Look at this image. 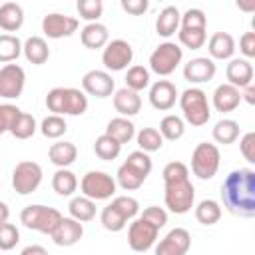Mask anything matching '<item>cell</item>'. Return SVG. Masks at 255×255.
<instances>
[{"instance_id":"6da1fadb","label":"cell","mask_w":255,"mask_h":255,"mask_svg":"<svg viewBox=\"0 0 255 255\" xmlns=\"http://www.w3.org/2000/svg\"><path fill=\"white\" fill-rule=\"evenodd\" d=\"M223 207L237 217L255 215V171L251 167L233 169L221 183Z\"/></svg>"},{"instance_id":"7a4b0ae2","label":"cell","mask_w":255,"mask_h":255,"mask_svg":"<svg viewBox=\"0 0 255 255\" xmlns=\"http://www.w3.org/2000/svg\"><path fill=\"white\" fill-rule=\"evenodd\" d=\"M46 108L54 116H82L88 110V98L78 88H52L46 96Z\"/></svg>"},{"instance_id":"3957f363","label":"cell","mask_w":255,"mask_h":255,"mask_svg":"<svg viewBox=\"0 0 255 255\" xmlns=\"http://www.w3.org/2000/svg\"><path fill=\"white\" fill-rule=\"evenodd\" d=\"M179 106L183 112V118L187 124H191L193 128H201L209 122L211 118V110H209V102L203 90L199 88H187L181 96H179Z\"/></svg>"},{"instance_id":"277c9868","label":"cell","mask_w":255,"mask_h":255,"mask_svg":"<svg viewBox=\"0 0 255 255\" xmlns=\"http://www.w3.org/2000/svg\"><path fill=\"white\" fill-rule=\"evenodd\" d=\"M62 217L64 215L58 209L48 207V205H40V203L26 205L22 209V213H20V221H22L24 227L40 231V233H46V235H50L56 229V225L60 223Z\"/></svg>"},{"instance_id":"5b68a950","label":"cell","mask_w":255,"mask_h":255,"mask_svg":"<svg viewBox=\"0 0 255 255\" xmlns=\"http://www.w3.org/2000/svg\"><path fill=\"white\" fill-rule=\"evenodd\" d=\"M163 201H165V207L171 213H177V215L187 213L193 207V201H195V187L189 181V177L165 183Z\"/></svg>"},{"instance_id":"8992f818","label":"cell","mask_w":255,"mask_h":255,"mask_svg":"<svg viewBox=\"0 0 255 255\" xmlns=\"http://www.w3.org/2000/svg\"><path fill=\"white\" fill-rule=\"evenodd\" d=\"M219 159H221V155H219V149L215 143H207V141L197 143L191 153L193 175H197L199 179H211L219 169Z\"/></svg>"},{"instance_id":"52a82bcc","label":"cell","mask_w":255,"mask_h":255,"mask_svg":"<svg viewBox=\"0 0 255 255\" xmlns=\"http://www.w3.org/2000/svg\"><path fill=\"white\" fill-rule=\"evenodd\" d=\"M116 187H118L116 179L106 171H88L80 181V189L84 197L92 201L110 199L116 193Z\"/></svg>"},{"instance_id":"ba28073f","label":"cell","mask_w":255,"mask_h":255,"mask_svg":"<svg viewBox=\"0 0 255 255\" xmlns=\"http://www.w3.org/2000/svg\"><path fill=\"white\" fill-rule=\"evenodd\" d=\"M181 58H183V50L175 42H163V44H159L151 52V56H149V68L157 76H169L179 66Z\"/></svg>"},{"instance_id":"9c48e42d","label":"cell","mask_w":255,"mask_h":255,"mask_svg":"<svg viewBox=\"0 0 255 255\" xmlns=\"http://www.w3.org/2000/svg\"><path fill=\"white\" fill-rule=\"evenodd\" d=\"M42 167L36 161H20L12 171V187L20 195L34 193L42 183Z\"/></svg>"},{"instance_id":"30bf717a","label":"cell","mask_w":255,"mask_h":255,"mask_svg":"<svg viewBox=\"0 0 255 255\" xmlns=\"http://www.w3.org/2000/svg\"><path fill=\"white\" fill-rule=\"evenodd\" d=\"M131 60H133V50H131L129 42H126L122 38H116V40L108 42L104 52H102V64L110 72L126 70L128 64H131Z\"/></svg>"},{"instance_id":"8fae6325","label":"cell","mask_w":255,"mask_h":255,"mask_svg":"<svg viewBox=\"0 0 255 255\" xmlns=\"http://www.w3.org/2000/svg\"><path fill=\"white\" fill-rule=\"evenodd\" d=\"M26 84V72L18 64H6L0 68V98L16 100L22 96Z\"/></svg>"},{"instance_id":"7c38bea8","label":"cell","mask_w":255,"mask_h":255,"mask_svg":"<svg viewBox=\"0 0 255 255\" xmlns=\"http://www.w3.org/2000/svg\"><path fill=\"white\" fill-rule=\"evenodd\" d=\"M157 239V229L153 225H149L147 221H143L141 217H137L135 221L129 223L128 229V245L131 247V251L135 253H145Z\"/></svg>"},{"instance_id":"4fadbf2b","label":"cell","mask_w":255,"mask_h":255,"mask_svg":"<svg viewBox=\"0 0 255 255\" xmlns=\"http://www.w3.org/2000/svg\"><path fill=\"white\" fill-rule=\"evenodd\" d=\"M76 30H78V18H74V16H66V14H60V12H50L42 18V32L52 40L68 38Z\"/></svg>"},{"instance_id":"5bb4252c","label":"cell","mask_w":255,"mask_h":255,"mask_svg":"<svg viewBox=\"0 0 255 255\" xmlns=\"http://www.w3.org/2000/svg\"><path fill=\"white\" fill-rule=\"evenodd\" d=\"M191 247V235L183 227L171 229L155 247V255H185Z\"/></svg>"},{"instance_id":"9a60e30c","label":"cell","mask_w":255,"mask_h":255,"mask_svg":"<svg viewBox=\"0 0 255 255\" xmlns=\"http://www.w3.org/2000/svg\"><path fill=\"white\" fill-rule=\"evenodd\" d=\"M82 88L86 94L96 96V98H108L112 96L116 84L112 80V76L106 70H90L84 74L82 78Z\"/></svg>"},{"instance_id":"2e32d148","label":"cell","mask_w":255,"mask_h":255,"mask_svg":"<svg viewBox=\"0 0 255 255\" xmlns=\"http://www.w3.org/2000/svg\"><path fill=\"white\" fill-rule=\"evenodd\" d=\"M84 235V225L72 217H62L60 223L56 225V229L50 233L52 241L60 247H72L76 245Z\"/></svg>"},{"instance_id":"e0dca14e","label":"cell","mask_w":255,"mask_h":255,"mask_svg":"<svg viewBox=\"0 0 255 255\" xmlns=\"http://www.w3.org/2000/svg\"><path fill=\"white\" fill-rule=\"evenodd\" d=\"M217 68L215 62L207 56H199V58H191L185 66H183V78L191 84H203L213 80Z\"/></svg>"},{"instance_id":"ac0fdd59","label":"cell","mask_w":255,"mask_h":255,"mask_svg":"<svg viewBox=\"0 0 255 255\" xmlns=\"http://www.w3.org/2000/svg\"><path fill=\"white\" fill-rule=\"evenodd\" d=\"M175 100H177V88L169 80H157L149 88V104L159 112L171 110L175 106Z\"/></svg>"},{"instance_id":"d6986e66","label":"cell","mask_w":255,"mask_h":255,"mask_svg":"<svg viewBox=\"0 0 255 255\" xmlns=\"http://www.w3.org/2000/svg\"><path fill=\"white\" fill-rule=\"evenodd\" d=\"M225 76H227V84H231L237 90H243L249 84H253V66L245 58H235L227 64Z\"/></svg>"},{"instance_id":"ffe728a7","label":"cell","mask_w":255,"mask_h":255,"mask_svg":"<svg viewBox=\"0 0 255 255\" xmlns=\"http://www.w3.org/2000/svg\"><path fill=\"white\" fill-rule=\"evenodd\" d=\"M211 60H229L235 54V40L229 32H215L207 42Z\"/></svg>"},{"instance_id":"44dd1931","label":"cell","mask_w":255,"mask_h":255,"mask_svg":"<svg viewBox=\"0 0 255 255\" xmlns=\"http://www.w3.org/2000/svg\"><path fill=\"white\" fill-rule=\"evenodd\" d=\"M241 104V90L233 88L231 84H221L213 92V108L217 112H233Z\"/></svg>"},{"instance_id":"7402d4cb","label":"cell","mask_w":255,"mask_h":255,"mask_svg":"<svg viewBox=\"0 0 255 255\" xmlns=\"http://www.w3.org/2000/svg\"><path fill=\"white\" fill-rule=\"evenodd\" d=\"M114 108H116V112L122 114V118L135 116L141 110V98L137 92H131L128 88H120L114 94Z\"/></svg>"},{"instance_id":"603a6c76","label":"cell","mask_w":255,"mask_h":255,"mask_svg":"<svg viewBox=\"0 0 255 255\" xmlns=\"http://www.w3.org/2000/svg\"><path fill=\"white\" fill-rule=\"evenodd\" d=\"M80 40L86 48L90 50H98V48H104L110 40V32L104 24L100 22H92V24H86L80 32Z\"/></svg>"},{"instance_id":"cb8c5ba5","label":"cell","mask_w":255,"mask_h":255,"mask_svg":"<svg viewBox=\"0 0 255 255\" xmlns=\"http://www.w3.org/2000/svg\"><path fill=\"white\" fill-rule=\"evenodd\" d=\"M48 157L54 165H58L60 169H66L68 165H72L78 157V147L72 141H56L50 145L48 149Z\"/></svg>"},{"instance_id":"d4e9b609","label":"cell","mask_w":255,"mask_h":255,"mask_svg":"<svg viewBox=\"0 0 255 255\" xmlns=\"http://www.w3.org/2000/svg\"><path fill=\"white\" fill-rule=\"evenodd\" d=\"M22 52H24L26 60H28L30 64H34V66H42V64H46L48 58H50V48H48L46 40L40 38V36H30V38L22 44Z\"/></svg>"},{"instance_id":"484cf974","label":"cell","mask_w":255,"mask_h":255,"mask_svg":"<svg viewBox=\"0 0 255 255\" xmlns=\"http://www.w3.org/2000/svg\"><path fill=\"white\" fill-rule=\"evenodd\" d=\"M24 24V10L16 2H4L0 6V28L6 32H16Z\"/></svg>"},{"instance_id":"4316f807","label":"cell","mask_w":255,"mask_h":255,"mask_svg":"<svg viewBox=\"0 0 255 255\" xmlns=\"http://www.w3.org/2000/svg\"><path fill=\"white\" fill-rule=\"evenodd\" d=\"M179 20H181L179 10H177L175 6H165V8L159 12L157 20H155V32H157L159 36H163V38H169V36H173V34L177 32Z\"/></svg>"},{"instance_id":"83f0119b","label":"cell","mask_w":255,"mask_h":255,"mask_svg":"<svg viewBox=\"0 0 255 255\" xmlns=\"http://www.w3.org/2000/svg\"><path fill=\"white\" fill-rule=\"evenodd\" d=\"M106 133H108L110 137H114L120 145H124V143H128V141L135 135V126H133L131 120L120 116V118H114V120L108 122Z\"/></svg>"},{"instance_id":"f1b7e54d","label":"cell","mask_w":255,"mask_h":255,"mask_svg":"<svg viewBox=\"0 0 255 255\" xmlns=\"http://www.w3.org/2000/svg\"><path fill=\"white\" fill-rule=\"evenodd\" d=\"M70 209V217L80 221V223H86V221H92L96 217V201L84 197V195H78L70 201L68 205Z\"/></svg>"},{"instance_id":"f546056e","label":"cell","mask_w":255,"mask_h":255,"mask_svg":"<svg viewBox=\"0 0 255 255\" xmlns=\"http://www.w3.org/2000/svg\"><path fill=\"white\" fill-rule=\"evenodd\" d=\"M52 187H54V191L58 195L68 197V195H72L78 189V177L70 169H58L52 175Z\"/></svg>"},{"instance_id":"4dcf8cb0","label":"cell","mask_w":255,"mask_h":255,"mask_svg":"<svg viewBox=\"0 0 255 255\" xmlns=\"http://www.w3.org/2000/svg\"><path fill=\"white\" fill-rule=\"evenodd\" d=\"M116 183L122 187V189H126V191H133V189H139L141 187V183L145 181V177L139 173V171H135L133 167H129L128 163H122L120 167H118V173H116Z\"/></svg>"},{"instance_id":"1f68e13d","label":"cell","mask_w":255,"mask_h":255,"mask_svg":"<svg viewBox=\"0 0 255 255\" xmlns=\"http://www.w3.org/2000/svg\"><path fill=\"white\" fill-rule=\"evenodd\" d=\"M195 219L201 225H215L221 219V205L213 199H203L195 207Z\"/></svg>"},{"instance_id":"d6a6232c","label":"cell","mask_w":255,"mask_h":255,"mask_svg":"<svg viewBox=\"0 0 255 255\" xmlns=\"http://www.w3.org/2000/svg\"><path fill=\"white\" fill-rule=\"evenodd\" d=\"M239 137V124L235 120H219L213 128V139L217 143L229 145Z\"/></svg>"},{"instance_id":"836d02e7","label":"cell","mask_w":255,"mask_h":255,"mask_svg":"<svg viewBox=\"0 0 255 255\" xmlns=\"http://www.w3.org/2000/svg\"><path fill=\"white\" fill-rule=\"evenodd\" d=\"M157 131L161 133L163 139L175 141V139H179V137L183 135V131H185V124H183V120H181L179 116L169 114V116H165V118L159 122V129H157Z\"/></svg>"},{"instance_id":"e575fe53","label":"cell","mask_w":255,"mask_h":255,"mask_svg":"<svg viewBox=\"0 0 255 255\" xmlns=\"http://www.w3.org/2000/svg\"><path fill=\"white\" fill-rule=\"evenodd\" d=\"M94 151H96V155H98L100 159L110 161V159H116V157L120 155L122 145H120V143H118L114 137H110L108 133H102L100 137H96Z\"/></svg>"},{"instance_id":"d590c367","label":"cell","mask_w":255,"mask_h":255,"mask_svg":"<svg viewBox=\"0 0 255 255\" xmlns=\"http://www.w3.org/2000/svg\"><path fill=\"white\" fill-rule=\"evenodd\" d=\"M22 54V42L18 36L12 34H0V62L8 64L14 62Z\"/></svg>"},{"instance_id":"8d00e7d4","label":"cell","mask_w":255,"mask_h":255,"mask_svg":"<svg viewBox=\"0 0 255 255\" xmlns=\"http://www.w3.org/2000/svg\"><path fill=\"white\" fill-rule=\"evenodd\" d=\"M147 86H149V70L143 66H131L126 74V88L139 94Z\"/></svg>"},{"instance_id":"74e56055","label":"cell","mask_w":255,"mask_h":255,"mask_svg":"<svg viewBox=\"0 0 255 255\" xmlns=\"http://www.w3.org/2000/svg\"><path fill=\"white\" fill-rule=\"evenodd\" d=\"M66 129H68L66 120H64L62 116H54V114H50L48 118H44L42 124H40V131H42V135L48 137V139H58V137H62V135L66 133Z\"/></svg>"},{"instance_id":"f35d334b","label":"cell","mask_w":255,"mask_h":255,"mask_svg":"<svg viewBox=\"0 0 255 255\" xmlns=\"http://www.w3.org/2000/svg\"><path fill=\"white\" fill-rule=\"evenodd\" d=\"M36 131V120L32 114H26V112H20V116L16 118L14 126L10 128V133L16 137V139H28L32 137Z\"/></svg>"},{"instance_id":"ab89813d","label":"cell","mask_w":255,"mask_h":255,"mask_svg":"<svg viewBox=\"0 0 255 255\" xmlns=\"http://www.w3.org/2000/svg\"><path fill=\"white\" fill-rule=\"evenodd\" d=\"M137 145L141 151L149 153V151H157L163 145V137L155 128H141L137 133Z\"/></svg>"},{"instance_id":"60d3db41","label":"cell","mask_w":255,"mask_h":255,"mask_svg":"<svg viewBox=\"0 0 255 255\" xmlns=\"http://www.w3.org/2000/svg\"><path fill=\"white\" fill-rule=\"evenodd\" d=\"M100 221H102V225L108 229V231H114V233H118V231H122L124 227H126V223H128V219L110 203V205H106L104 209H102V213H100Z\"/></svg>"},{"instance_id":"b9f144b4","label":"cell","mask_w":255,"mask_h":255,"mask_svg":"<svg viewBox=\"0 0 255 255\" xmlns=\"http://www.w3.org/2000/svg\"><path fill=\"white\" fill-rule=\"evenodd\" d=\"M177 38H179V42H181L185 48H189V50H199V48L205 44V40H207V34H205V30L179 28V32H177Z\"/></svg>"},{"instance_id":"7bdbcfd3","label":"cell","mask_w":255,"mask_h":255,"mask_svg":"<svg viewBox=\"0 0 255 255\" xmlns=\"http://www.w3.org/2000/svg\"><path fill=\"white\" fill-rule=\"evenodd\" d=\"M76 8H78L80 18L88 20L90 24H92V22H98V18H100L102 12H104L102 0H78Z\"/></svg>"},{"instance_id":"ee69618b","label":"cell","mask_w":255,"mask_h":255,"mask_svg":"<svg viewBox=\"0 0 255 255\" xmlns=\"http://www.w3.org/2000/svg\"><path fill=\"white\" fill-rule=\"evenodd\" d=\"M20 231L14 223H0V251H10L18 245Z\"/></svg>"},{"instance_id":"f6af8a7d","label":"cell","mask_w":255,"mask_h":255,"mask_svg":"<svg viewBox=\"0 0 255 255\" xmlns=\"http://www.w3.org/2000/svg\"><path fill=\"white\" fill-rule=\"evenodd\" d=\"M181 28H193V30H205L207 28V18L203 14V10L199 8H189L181 14V20H179Z\"/></svg>"},{"instance_id":"bcb514c9","label":"cell","mask_w":255,"mask_h":255,"mask_svg":"<svg viewBox=\"0 0 255 255\" xmlns=\"http://www.w3.org/2000/svg\"><path fill=\"white\" fill-rule=\"evenodd\" d=\"M124 163H128V165H129V167H133L135 171H139L143 177H147V175H149V171H151V167H153L151 157H149L145 151H141V149L131 151Z\"/></svg>"},{"instance_id":"7dc6e473","label":"cell","mask_w":255,"mask_h":255,"mask_svg":"<svg viewBox=\"0 0 255 255\" xmlns=\"http://www.w3.org/2000/svg\"><path fill=\"white\" fill-rule=\"evenodd\" d=\"M112 205H114L128 221L133 219V217L139 213V203H137V199H133V197H129V195H118V197H114Z\"/></svg>"},{"instance_id":"c3c4849f","label":"cell","mask_w":255,"mask_h":255,"mask_svg":"<svg viewBox=\"0 0 255 255\" xmlns=\"http://www.w3.org/2000/svg\"><path fill=\"white\" fill-rule=\"evenodd\" d=\"M143 221H147L149 225H153L157 231L167 223V211L163 209V207H157V205H149V207H145L143 211H141V215H139Z\"/></svg>"},{"instance_id":"681fc988","label":"cell","mask_w":255,"mask_h":255,"mask_svg":"<svg viewBox=\"0 0 255 255\" xmlns=\"http://www.w3.org/2000/svg\"><path fill=\"white\" fill-rule=\"evenodd\" d=\"M161 175H163V183L179 181V179H187V177H189V169H187V165L181 163V161H169V163L163 167Z\"/></svg>"},{"instance_id":"f907efd6","label":"cell","mask_w":255,"mask_h":255,"mask_svg":"<svg viewBox=\"0 0 255 255\" xmlns=\"http://www.w3.org/2000/svg\"><path fill=\"white\" fill-rule=\"evenodd\" d=\"M20 108L18 106H12V104H2L0 106V133L4 131H10V128L14 126L16 118L20 116Z\"/></svg>"},{"instance_id":"816d5d0a","label":"cell","mask_w":255,"mask_h":255,"mask_svg":"<svg viewBox=\"0 0 255 255\" xmlns=\"http://www.w3.org/2000/svg\"><path fill=\"white\" fill-rule=\"evenodd\" d=\"M239 151L249 163H255V131H247L239 139Z\"/></svg>"},{"instance_id":"f5cc1de1","label":"cell","mask_w":255,"mask_h":255,"mask_svg":"<svg viewBox=\"0 0 255 255\" xmlns=\"http://www.w3.org/2000/svg\"><path fill=\"white\" fill-rule=\"evenodd\" d=\"M239 50L245 58H255V32H245L239 38Z\"/></svg>"},{"instance_id":"db71d44e","label":"cell","mask_w":255,"mask_h":255,"mask_svg":"<svg viewBox=\"0 0 255 255\" xmlns=\"http://www.w3.org/2000/svg\"><path fill=\"white\" fill-rule=\"evenodd\" d=\"M122 4V8L128 12V14H133V16H139V14H143L145 10H147V0H122L120 2Z\"/></svg>"},{"instance_id":"11a10c76","label":"cell","mask_w":255,"mask_h":255,"mask_svg":"<svg viewBox=\"0 0 255 255\" xmlns=\"http://www.w3.org/2000/svg\"><path fill=\"white\" fill-rule=\"evenodd\" d=\"M20 255H48V251L42 245H28L20 251Z\"/></svg>"},{"instance_id":"9f6ffc18","label":"cell","mask_w":255,"mask_h":255,"mask_svg":"<svg viewBox=\"0 0 255 255\" xmlns=\"http://www.w3.org/2000/svg\"><path fill=\"white\" fill-rule=\"evenodd\" d=\"M241 100H245L249 106H253V104H255V86H253V84H249L247 88H243Z\"/></svg>"},{"instance_id":"6f0895ef","label":"cell","mask_w":255,"mask_h":255,"mask_svg":"<svg viewBox=\"0 0 255 255\" xmlns=\"http://www.w3.org/2000/svg\"><path fill=\"white\" fill-rule=\"evenodd\" d=\"M8 217H10V209H8V205L4 201H0V223H6Z\"/></svg>"}]
</instances>
